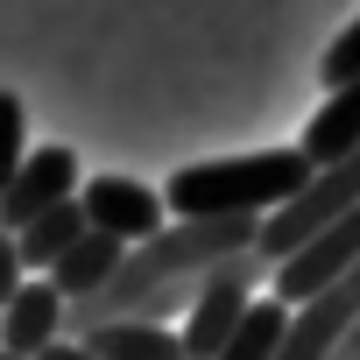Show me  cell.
Listing matches in <instances>:
<instances>
[{
	"mask_svg": "<svg viewBox=\"0 0 360 360\" xmlns=\"http://www.w3.org/2000/svg\"><path fill=\"white\" fill-rule=\"evenodd\" d=\"M304 184H311L304 148H255V155L184 162L162 184V212H176V219H269Z\"/></svg>",
	"mask_w": 360,
	"mask_h": 360,
	"instance_id": "cell-1",
	"label": "cell"
},
{
	"mask_svg": "<svg viewBox=\"0 0 360 360\" xmlns=\"http://www.w3.org/2000/svg\"><path fill=\"white\" fill-rule=\"evenodd\" d=\"M353 205H360V148H353V155H339V162H325V169H311V184H304L290 205H276V212L262 219L255 255L276 269V262H290L297 248H311L332 219H346Z\"/></svg>",
	"mask_w": 360,
	"mask_h": 360,
	"instance_id": "cell-2",
	"label": "cell"
},
{
	"mask_svg": "<svg viewBox=\"0 0 360 360\" xmlns=\"http://www.w3.org/2000/svg\"><path fill=\"white\" fill-rule=\"evenodd\" d=\"M353 262H360V205H353L346 219H332L311 248H297L290 262H276V269H269V297H276V304H290V311H304V304H311V297H325Z\"/></svg>",
	"mask_w": 360,
	"mask_h": 360,
	"instance_id": "cell-3",
	"label": "cell"
},
{
	"mask_svg": "<svg viewBox=\"0 0 360 360\" xmlns=\"http://www.w3.org/2000/svg\"><path fill=\"white\" fill-rule=\"evenodd\" d=\"M78 212H85V233L120 240V248H141V240H155L169 226L162 191L134 184V176H85L78 184Z\"/></svg>",
	"mask_w": 360,
	"mask_h": 360,
	"instance_id": "cell-4",
	"label": "cell"
},
{
	"mask_svg": "<svg viewBox=\"0 0 360 360\" xmlns=\"http://www.w3.org/2000/svg\"><path fill=\"white\" fill-rule=\"evenodd\" d=\"M78 155L64 148V141H43V148H29V162L15 169V184L0 191V233H22L29 219H43V212H57V205H71L78 198Z\"/></svg>",
	"mask_w": 360,
	"mask_h": 360,
	"instance_id": "cell-5",
	"label": "cell"
},
{
	"mask_svg": "<svg viewBox=\"0 0 360 360\" xmlns=\"http://www.w3.org/2000/svg\"><path fill=\"white\" fill-rule=\"evenodd\" d=\"M50 339H64V297H57L43 276H29V283L15 290V304L0 311V353L36 360Z\"/></svg>",
	"mask_w": 360,
	"mask_h": 360,
	"instance_id": "cell-6",
	"label": "cell"
},
{
	"mask_svg": "<svg viewBox=\"0 0 360 360\" xmlns=\"http://www.w3.org/2000/svg\"><path fill=\"white\" fill-rule=\"evenodd\" d=\"M297 148H304L311 169H325V162H339V155L360 148V78L339 85V92H325V106L311 113V127L297 134Z\"/></svg>",
	"mask_w": 360,
	"mask_h": 360,
	"instance_id": "cell-7",
	"label": "cell"
},
{
	"mask_svg": "<svg viewBox=\"0 0 360 360\" xmlns=\"http://www.w3.org/2000/svg\"><path fill=\"white\" fill-rule=\"evenodd\" d=\"M120 262H127V248H120V240H99V233H85V240H78V248H71V255H64V262H57L43 283H50L64 304H85V297H99V290L120 276Z\"/></svg>",
	"mask_w": 360,
	"mask_h": 360,
	"instance_id": "cell-8",
	"label": "cell"
},
{
	"mask_svg": "<svg viewBox=\"0 0 360 360\" xmlns=\"http://www.w3.org/2000/svg\"><path fill=\"white\" fill-rule=\"evenodd\" d=\"M78 240H85V212H78V198H71V205H57V212H43V219H29V226L15 233V248H22V269H29V276H50Z\"/></svg>",
	"mask_w": 360,
	"mask_h": 360,
	"instance_id": "cell-9",
	"label": "cell"
},
{
	"mask_svg": "<svg viewBox=\"0 0 360 360\" xmlns=\"http://www.w3.org/2000/svg\"><path fill=\"white\" fill-rule=\"evenodd\" d=\"M85 346H92V360H184V339H176L169 325H141V318L99 325Z\"/></svg>",
	"mask_w": 360,
	"mask_h": 360,
	"instance_id": "cell-10",
	"label": "cell"
},
{
	"mask_svg": "<svg viewBox=\"0 0 360 360\" xmlns=\"http://www.w3.org/2000/svg\"><path fill=\"white\" fill-rule=\"evenodd\" d=\"M283 325H290V304H276V297H255L248 304V318H240V332L212 353V360H276V346H283Z\"/></svg>",
	"mask_w": 360,
	"mask_h": 360,
	"instance_id": "cell-11",
	"label": "cell"
},
{
	"mask_svg": "<svg viewBox=\"0 0 360 360\" xmlns=\"http://www.w3.org/2000/svg\"><path fill=\"white\" fill-rule=\"evenodd\" d=\"M29 162V113L15 92H0V191L15 184V169Z\"/></svg>",
	"mask_w": 360,
	"mask_h": 360,
	"instance_id": "cell-12",
	"label": "cell"
},
{
	"mask_svg": "<svg viewBox=\"0 0 360 360\" xmlns=\"http://www.w3.org/2000/svg\"><path fill=\"white\" fill-rule=\"evenodd\" d=\"M353 78H360V22H353V29L325 50V64H318V85H325V92H339V85H353Z\"/></svg>",
	"mask_w": 360,
	"mask_h": 360,
	"instance_id": "cell-13",
	"label": "cell"
},
{
	"mask_svg": "<svg viewBox=\"0 0 360 360\" xmlns=\"http://www.w3.org/2000/svg\"><path fill=\"white\" fill-rule=\"evenodd\" d=\"M29 283V269H22V248H15V233H0V311L15 304V290Z\"/></svg>",
	"mask_w": 360,
	"mask_h": 360,
	"instance_id": "cell-14",
	"label": "cell"
},
{
	"mask_svg": "<svg viewBox=\"0 0 360 360\" xmlns=\"http://www.w3.org/2000/svg\"><path fill=\"white\" fill-rule=\"evenodd\" d=\"M36 360H92V346H85V339H50Z\"/></svg>",
	"mask_w": 360,
	"mask_h": 360,
	"instance_id": "cell-15",
	"label": "cell"
},
{
	"mask_svg": "<svg viewBox=\"0 0 360 360\" xmlns=\"http://www.w3.org/2000/svg\"><path fill=\"white\" fill-rule=\"evenodd\" d=\"M0 360H22V353H0Z\"/></svg>",
	"mask_w": 360,
	"mask_h": 360,
	"instance_id": "cell-16",
	"label": "cell"
}]
</instances>
